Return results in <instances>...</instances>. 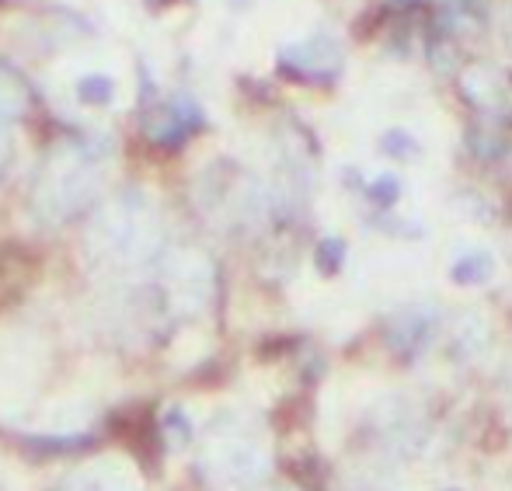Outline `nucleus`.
I'll return each mask as SVG.
<instances>
[{"label":"nucleus","instance_id":"obj_14","mask_svg":"<svg viewBox=\"0 0 512 491\" xmlns=\"http://www.w3.org/2000/svg\"><path fill=\"white\" fill-rule=\"evenodd\" d=\"M150 7H164V4H171V0H147Z\"/></svg>","mask_w":512,"mask_h":491},{"label":"nucleus","instance_id":"obj_1","mask_svg":"<svg viewBox=\"0 0 512 491\" xmlns=\"http://www.w3.org/2000/svg\"><path fill=\"white\" fill-rule=\"evenodd\" d=\"M105 168L108 150H102V143H56L46 154V161H42V168L35 171L32 196H28L32 216L39 223H46V227L70 223L77 213H84L98 199L105 182Z\"/></svg>","mask_w":512,"mask_h":491},{"label":"nucleus","instance_id":"obj_7","mask_svg":"<svg viewBox=\"0 0 512 491\" xmlns=\"http://www.w3.org/2000/svg\"><path fill=\"white\" fill-rule=\"evenodd\" d=\"M25 105H28V91L21 84V77L14 70L0 67V178H4L7 164H11V126L18 115H25Z\"/></svg>","mask_w":512,"mask_h":491},{"label":"nucleus","instance_id":"obj_8","mask_svg":"<svg viewBox=\"0 0 512 491\" xmlns=\"http://www.w3.org/2000/svg\"><path fill=\"white\" fill-rule=\"evenodd\" d=\"M56 491H140L136 478L119 464H91L60 481Z\"/></svg>","mask_w":512,"mask_h":491},{"label":"nucleus","instance_id":"obj_11","mask_svg":"<svg viewBox=\"0 0 512 491\" xmlns=\"http://www.w3.org/2000/svg\"><path fill=\"white\" fill-rule=\"evenodd\" d=\"M161 432H164V436H171L178 446H182V443H189V439H192V422L185 418V411L171 408L168 415H164V422H161Z\"/></svg>","mask_w":512,"mask_h":491},{"label":"nucleus","instance_id":"obj_4","mask_svg":"<svg viewBox=\"0 0 512 491\" xmlns=\"http://www.w3.org/2000/svg\"><path fill=\"white\" fill-rule=\"evenodd\" d=\"M164 296L175 310H199L209 296V265L199 255H175L164 269Z\"/></svg>","mask_w":512,"mask_h":491},{"label":"nucleus","instance_id":"obj_10","mask_svg":"<svg viewBox=\"0 0 512 491\" xmlns=\"http://www.w3.org/2000/svg\"><path fill=\"white\" fill-rule=\"evenodd\" d=\"M77 98L84 101V105H108V101L115 98V81L105 74H88L77 81Z\"/></svg>","mask_w":512,"mask_h":491},{"label":"nucleus","instance_id":"obj_5","mask_svg":"<svg viewBox=\"0 0 512 491\" xmlns=\"http://www.w3.org/2000/svg\"><path fill=\"white\" fill-rule=\"evenodd\" d=\"M203 129V112L196 108V101L178 95L171 101H164V105H157V112L147 119V136L150 143H157V147H182L185 140H189L192 133H199Z\"/></svg>","mask_w":512,"mask_h":491},{"label":"nucleus","instance_id":"obj_13","mask_svg":"<svg viewBox=\"0 0 512 491\" xmlns=\"http://www.w3.org/2000/svg\"><path fill=\"white\" fill-rule=\"evenodd\" d=\"M370 196L380 202V206H391L394 199H398V178H377V182L370 185Z\"/></svg>","mask_w":512,"mask_h":491},{"label":"nucleus","instance_id":"obj_6","mask_svg":"<svg viewBox=\"0 0 512 491\" xmlns=\"http://www.w3.org/2000/svg\"><path fill=\"white\" fill-rule=\"evenodd\" d=\"M279 67H283V74L297 77V81H331L338 74V67H342V56H338L331 39H310L283 49Z\"/></svg>","mask_w":512,"mask_h":491},{"label":"nucleus","instance_id":"obj_3","mask_svg":"<svg viewBox=\"0 0 512 491\" xmlns=\"http://www.w3.org/2000/svg\"><path fill=\"white\" fill-rule=\"evenodd\" d=\"M269 474V457L255 436L213 425L199 453V478L209 491H255Z\"/></svg>","mask_w":512,"mask_h":491},{"label":"nucleus","instance_id":"obj_9","mask_svg":"<svg viewBox=\"0 0 512 491\" xmlns=\"http://www.w3.org/2000/svg\"><path fill=\"white\" fill-rule=\"evenodd\" d=\"M450 276L457 279V283H464V286H478V283H485L488 276H492V258L488 255H464V258H457L453 262V269H450Z\"/></svg>","mask_w":512,"mask_h":491},{"label":"nucleus","instance_id":"obj_12","mask_svg":"<svg viewBox=\"0 0 512 491\" xmlns=\"http://www.w3.org/2000/svg\"><path fill=\"white\" fill-rule=\"evenodd\" d=\"M317 262H321L324 272L342 269V262H345V244L338 241V237H328V241H321V248H317Z\"/></svg>","mask_w":512,"mask_h":491},{"label":"nucleus","instance_id":"obj_2","mask_svg":"<svg viewBox=\"0 0 512 491\" xmlns=\"http://www.w3.org/2000/svg\"><path fill=\"white\" fill-rule=\"evenodd\" d=\"M88 258L105 272H136L161 251V223L140 189H126L98 209L84 237Z\"/></svg>","mask_w":512,"mask_h":491}]
</instances>
